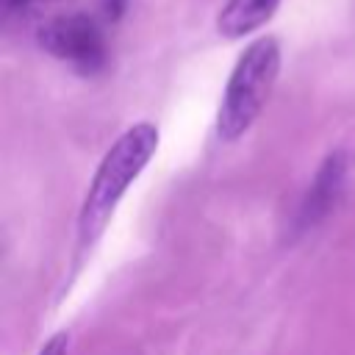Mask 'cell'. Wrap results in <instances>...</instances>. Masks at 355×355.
Returning <instances> with one entry per match:
<instances>
[{
	"mask_svg": "<svg viewBox=\"0 0 355 355\" xmlns=\"http://www.w3.org/2000/svg\"><path fill=\"white\" fill-rule=\"evenodd\" d=\"M155 147H158V128L150 122H139V125L128 128L111 144V150L103 155L92 183H89V191H86V200L80 208V219H78V233H80L83 247L94 244L103 236L116 202L122 200L128 186L139 178V172L147 166Z\"/></svg>",
	"mask_w": 355,
	"mask_h": 355,
	"instance_id": "6da1fadb",
	"label": "cell"
},
{
	"mask_svg": "<svg viewBox=\"0 0 355 355\" xmlns=\"http://www.w3.org/2000/svg\"><path fill=\"white\" fill-rule=\"evenodd\" d=\"M36 42L53 58L67 61L78 72H97L105 64V39L94 17L89 14H55L39 22Z\"/></svg>",
	"mask_w": 355,
	"mask_h": 355,
	"instance_id": "3957f363",
	"label": "cell"
},
{
	"mask_svg": "<svg viewBox=\"0 0 355 355\" xmlns=\"http://www.w3.org/2000/svg\"><path fill=\"white\" fill-rule=\"evenodd\" d=\"M280 0H227L216 17V28L227 39H239L244 33L258 31L272 19Z\"/></svg>",
	"mask_w": 355,
	"mask_h": 355,
	"instance_id": "5b68a950",
	"label": "cell"
},
{
	"mask_svg": "<svg viewBox=\"0 0 355 355\" xmlns=\"http://www.w3.org/2000/svg\"><path fill=\"white\" fill-rule=\"evenodd\" d=\"M125 6H128V0H100V8L111 22H116L125 14Z\"/></svg>",
	"mask_w": 355,
	"mask_h": 355,
	"instance_id": "ba28073f",
	"label": "cell"
},
{
	"mask_svg": "<svg viewBox=\"0 0 355 355\" xmlns=\"http://www.w3.org/2000/svg\"><path fill=\"white\" fill-rule=\"evenodd\" d=\"M72 0H0V17L3 22H28L33 17H39L44 8L50 6H64Z\"/></svg>",
	"mask_w": 355,
	"mask_h": 355,
	"instance_id": "8992f818",
	"label": "cell"
},
{
	"mask_svg": "<svg viewBox=\"0 0 355 355\" xmlns=\"http://www.w3.org/2000/svg\"><path fill=\"white\" fill-rule=\"evenodd\" d=\"M67 349H69V336L67 333H55L42 344L39 355H67Z\"/></svg>",
	"mask_w": 355,
	"mask_h": 355,
	"instance_id": "52a82bcc",
	"label": "cell"
},
{
	"mask_svg": "<svg viewBox=\"0 0 355 355\" xmlns=\"http://www.w3.org/2000/svg\"><path fill=\"white\" fill-rule=\"evenodd\" d=\"M280 72V44L272 36L255 39L236 61L216 114V133L225 141L239 139L250 130L255 116L263 111L272 86Z\"/></svg>",
	"mask_w": 355,
	"mask_h": 355,
	"instance_id": "7a4b0ae2",
	"label": "cell"
},
{
	"mask_svg": "<svg viewBox=\"0 0 355 355\" xmlns=\"http://www.w3.org/2000/svg\"><path fill=\"white\" fill-rule=\"evenodd\" d=\"M344 183H347V153L344 150H336V153H330L322 161L313 183H311V189H308V194L302 200L300 227L316 225L338 202V197L344 191Z\"/></svg>",
	"mask_w": 355,
	"mask_h": 355,
	"instance_id": "277c9868",
	"label": "cell"
}]
</instances>
